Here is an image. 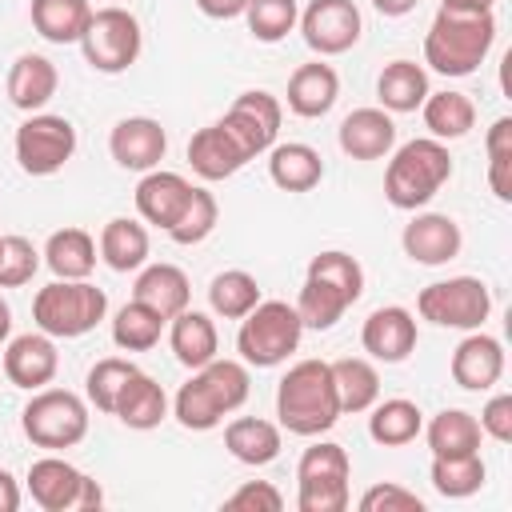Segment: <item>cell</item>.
Here are the masks:
<instances>
[{
  "label": "cell",
  "mask_w": 512,
  "mask_h": 512,
  "mask_svg": "<svg viewBox=\"0 0 512 512\" xmlns=\"http://www.w3.org/2000/svg\"><path fill=\"white\" fill-rule=\"evenodd\" d=\"M280 428L292 436H320L340 420V396L328 360H296L276 388Z\"/></svg>",
  "instance_id": "obj_1"
},
{
  "label": "cell",
  "mask_w": 512,
  "mask_h": 512,
  "mask_svg": "<svg viewBox=\"0 0 512 512\" xmlns=\"http://www.w3.org/2000/svg\"><path fill=\"white\" fill-rule=\"evenodd\" d=\"M248 388H252L248 364L216 356L204 368H192V380L180 384V392L172 400V416L188 432H208L248 400Z\"/></svg>",
  "instance_id": "obj_2"
},
{
  "label": "cell",
  "mask_w": 512,
  "mask_h": 512,
  "mask_svg": "<svg viewBox=\"0 0 512 512\" xmlns=\"http://www.w3.org/2000/svg\"><path fill=\"white\" fill-rule=\"evenodd\" d=\"M496 44L492 12H456L440 8L424 36V64L440 76H472Z\"/></svg>",
  "instance_id": "obj_3"
},
{
  "label": "cell",
  "mask_w": 512,
  "mask_h": 512,
  "mask_svg": "<svg viewBox=\"0 0 512 512\" xmlns=\"http://www.w3.org/2000/svg\"><path fill=\"white\" fill-rule=\"evenodd\" d=\"M360 296H364V268H360V260L348 256V252L328 248V252L312 256V264L304 272V288L296 296L300 324L316 328V332H328Z\"/></svg>",
  "instance_id": "obj_4"
},
{
  "label": "cell",
  "mask_w": 512,
  "mask_h": 512,
  "mask_svg": "<svg viewBox=\"0 0 512 512\" xmlns=\"http://www.w3.org/2000/svg\"><path fill=\"white\" fill-rule=\"evenodd\" d=\"M448 176H452V156H448L444 140L420 136L392 152L388 172H384V196L392 208L416 212L448 184Z\"/></svg>",
  "instance_id": "obj_5"
},
{
  "label": "cell",
  "mask_w": 512,
  "mask_h": 512,
  "mask_svg": "<svg viewBox=\"0 0 512 512\" xmlns=\"http://www.w3.org/2000/svg\"><path fill=\"white\" fill-rule=\"evenodd\" d=\"M108 316V296L92 280H52L32 300V320L52 340H76Z\"/></svg>",
  "instance_id": "obj_6"
},
{
  "label": "cell",
  "mask_w": 512,
  "mask_h": 512,
  "mask_svg": "<svg viewBox=\"0 0 512 512\" xmlns=\"http://www.w3.org/2000/svg\"><path fill=\"white\" fill-rule=\"evenodd\" d=\"M300 336H304V324H300L296 304L260 300L248 316H240L236 352L252 368H276L300 348Z\"/></svg>",
  "instance_id": "obj_7"
},
{
  "label": "cell",
  "mask_w": 512,
  "mask_h": 512,
  "mask_svg": "<svg viewBox=\"0 0 512 512\" xmlns=\"http://www.w3.org/2000/svg\"><path fill=\"white\" fill-rule=\"evenodd\" d=\"M20 428L36 448H76L88 436V404L68 388H36L20 412Z\"/></svg>",
  "instance_id": "obj_8"
},
{
  "label": "cell",
  "mask_w": 512,
  "mask_h": 512,
  "mask_svg": "<svg viewBox=\"0 0 512 512\" xmlns=\"http://www.w3.org/2000/svg\"><path fill=\"white\" fill-rule=\"evenodd\" d=\"M352 460L340 444L320 440L304 448L296 464V508L300 512H344L348 508Z\"/></svg>",
  "instance_id": "obj_9"
},
{
  "label": "cell",
  "mask_w": 512,
  "mask_h": 512,
  "mask_svg": "<svg viewBox=\"0 0 512 512\" xmlns=\"http://www.w3.org/2000/svg\"><path fill=\"white\" fill-rule=\"evenodd\" d=\"M80 48H84V60L104 72V76H116V72H128L144 48V36H140V20L128 12V8H96L84 36H80Z\"/></svg>",
  "instance_id": "obj_10"
},
{
  "label": "cell",
  "mask_w": 512,
  "mask_h": 512,
  "mask_svg": "<svg viewBox=\"0 0 512 512\" xmlns=\"http://www.w3.org/2000/svg\"><path fill=\"white\" fill-rule=\"evenodd\" d=\"M416 312L440 328H460V332H472L488 320L492 312V296H488V284L476 280V276H448V280H436L428 288H420L416 296Z\"/></svg>",
  "instance_id": "obj_11"
},
{
  "label": "cell",
  "mask_w": 512,
  "mask_h": 512,
  "mask_svg": "<svg viewBox=\"0 0 512 512\" xmlns=\"http://www.w3.org/2000/svg\"><path fill=\"white\" fill-rule=\"evenodd\" d=\"M28 492L44 512H88L104 504V492L64 456H40L28 468Z\"/></svg>",
  "instance_id": "obj_12"
},
{
  "label": "cell",
  "mask_w": 512,
  "mask_h": 512,
  "mask_svg": "<svg viewBox=\"0 0 512 512\" xmlns=\"http://www.w3.org/2000/svg\"><path fill=\"white\" fill-rule=\"evenodd\" d=\"M76 152V128L64 116L52 112H28V120L16 128V160L28 176H52L60 172Z\"/></svg>",
  "instance_id": "obj_13"
},
{
  "label": "cell",
  "mask_w": 512,
  "mask_h": 512,
  "mask_svg": "<svg viewBox=\"0 0 512 512\" xmlns=\"http://www.w3.org/2000/svg\"><path fill=\"white\" fill-rule=\"evenodd\" d=\"M300 32H304V44L320 56H340L348 52L360 32H364V20H360V8L352 0H312L304 12H300Z\"/></svg>",
  "instance_id": "obj_14"
},
{
  "label": "cell",
  "mask_w": 512,
  "mask_h": 512,
  "mask_svg": "<svg viewBox=\"0 0 512 512\" xmlns=\"http://www.w3.org/2000/svg\"><path fill=\"white\" fill-rule=\"evenodd\" d=\"M280 116H284V108H280V100L272 96V92H264V88H252V92H240L236 100H232V108L220 116V124L240 140V148L256 160L260 152H268L272 144H276V136H280Z\"/></svg>",
  "instance_id": "obj_15"
},
{
  "label": "cell",
  "mask_w": 512,
  "mask_h": 512,
  "mask_svg": "<svg viewBox=\"0 0 512 512\" xmlns=\"http://www.w3.org/2000/svg\"><path fill=\"white\" fill-rule=\"evenodd\" d=\"M108 152L128 172H152L168 152V132L152 116H124L108 136Z\"/></svg>",
  "instance_id": "obj_16"
},
{
  "label": "cell",
  "mask_w": 512,
  "mask_h": 512,
  "mask_svg": "<svg viewBox=\"0 0 512 512\" xmlns=\"http://www.w3.org/2000/svg\"><path fill=\"white\" fill-rule=\"evenodd\" d=\"M360 344L380 364H404L416 352V316L400 304L376 308L360 328Z\"/></svg>",
  "instance_id": "obj_17"
},
{
  "label": "cell",
  "mask_w": 512,
  "mask_h": 512,
  "mask_svg": "<svg viewBox=\"0 0 512 512\" xmlns=\"http://www.w3.org/2000/svg\"><path fill=\"white\" fill-rule=\"evenodd\" d=\"M400 244H404L408 260L428 264V268H440V264H448V260L460 256L464 236H460V224L452 216H444V212H420L412 224H404Z\"/></svg>",
  "instance_id": "obj_18"
},
{
  "label": "cell",
  "mask_w": 512,
  "mask_h": 512,
  "mask_svg": "<svg viewBox=\"0 0 512 512\" xmlns=\"http://www.w3.org/2000/svg\"><path fill=\"white\" fill-rule=\"evenodd\" d=\"M448 368H452V380H456L460 388H468V392H488V388L500 384V376H504V344H500L496 336L472 328V332L456 344Z\"/></svg>",
  "instance_id": "obj_19"
},
{
  "label": "cell",
  "mask_w": 512,
  "mask_h": 512,
  "mask_svg": "<svg viewBox=\"0 0 512 512\" xmlns=\"http://www.w3.org/2000/svg\"><path fill=\"white\" fill-rule=\"evenodd\" d=\"M56 368H60V352L48 332H24V336L8 340V348H4V376L16 388L36 392V388L52 384Z\"/></svg>",
  "instance_id": "obj_20"
},
{
  "label": "cell",
  "mask_w": 512,
  "mask_h": 512,
  "mask_svg": "<svg viewBox=\"0 0 512 512\" xmlns=\"http://www.w3.org/2000/svg\"><path fill=\"white\" fill-rule=\"evenodd\" d=\"M340 152L352 160H380L396 148V120L384 108H356L340 120Z\"/></svg>",
  "instance_id": "obj_21"
},
{
  "label": "cell",
  "mask_w": 512,
  "mask_h": 512,
  "mask_svg": "<svg viewBox=\"0 0 512 512\" xmlns=\"http://www.w3.org/2000/svg\"><path fill=\"white\" fill-rule=\"evenodd\" d=\"M248 160L252 156L240 148V140L220 120L208 124V128H200V132H192V140H188V164H192V172L200 180H228Z\"/></svg>",
  "instance_id": "obj_22"
},
{
  "label": "cell",
  "mask_w": 512,
  "mask_h": 512,
  "mask_svg": "<svg viewBox=\"0 0 512 512\" xmlns=\"http://www.w3.org/2000/svg\"><path fill=\"white\" fill-rule=\"evenodd\" d=\"M192 188L196 184H188L180 172H164V168L144 172V180L136 184V212H140V220H148V224L168 232L176 224V216L184 212Z\"/></svg>",
  "instance_id": "obj_23"
},
{
  "label": "cell",
  "mask_w": 512,
  "mask_h": 512,
  "mask_svg": "<svg viewBox=\"0 0 512 512\" xmlns=\"http://www.w3.org/2000/svg\"><path fill=\"white\" fill-rule=\"evenodd\" d=\"M60 88V72L48 56L40 52H24L12 60L8 68V100L20 108V112H40Z\"/></svg>",
  "instance_id": "obj_24"
},
{
  "label": "cell",
  "mask_w": 512,
  "mask_h": 512,
  "mask_svg": "<svg viewBox=\"0 0 512 512\" xmlns=\"http://www.w3.org/2000/svg\"><path fill=\"white\" fill-rule=\"evenodd\" d=\"M340 96V76L332 64L324 60H312V64H300L292 76H288V108L304 120H316L324 112H332Z\"/></svg>",
  "instance_id": "obj_25"
},
{
  "label": "cell",
  "mask_w": 512,
  "mask_h": 512,
  "mask_svg": "<svg viewBox=\"0 0 512 512\" xmlns=\"http://www.w3.org/2000/svg\"><path fill=\"white\" fill-rule=\"evenodd\" d=\"M132 300H140L152 312H160L164 320H172L176 312L188 308L192 284H188L184 268H176V264H148V268H140V276L132 284Z\"/></svg>",
  "instance_id": "obj_26"
},
{
  "label": "cell",
  "mask_w": 512,
  "mask_h": 512,
  "mask_svg": "<svg viewBox=\"0 0 512 512\" xmlns=\"http://www.w3.org/2000/svg\"><path fill=\"white\" fill-rule=\"evenodd\" d=\"M268 176L284 192H312L324 180V160L312 144H300V140L272 144L268 148Z\"/></svg>",
  "instance_id": "obj_27"
},
{
  "label": "cell",
  "mask_w": 512,
  "mask_h": 512,
  "mask_svg": "<svg viewBox=\"0 0 512 512\" xmlns=\"http://www.w3.org/2000/svg\"><path fill=\"white\" fill-rule=\"evenodd\" d=\"M168 344H172V352L184 368H204L208 360H216L220 336H216V324H212L208 312L184 308L168 320Z\"/></svg>",
  "instance_id": "obj_28"
},
{
  "label": "cell",
  "mask_w": 512,
  "mask_h": 512,
  "mask_svg": "<svg viewBox=\"0 0 512 512\" xmlns=\"http://www.w3.org/2000/svg\"><path fill=\"white\" fill-rule=\"evenodd\" d=\"M224 448L252 468H264L280 456V428L264 416H236L224 428Z\"/></svg>",
  "instance_id": "obj_29"
},
{
  "label": "cell",
  "mask_w": 512,
  "mask_h": 512,
  "mask_svg": "<svg viewBox=\"0 0 512 512\" xmlns=\"http://www.w3.org/2000/svg\"><path fill=\"white\" fill-rule=\"evenodd\" d=\"M96 240L84 232V228H60L48 236L44 244V264L52 268L56 280H88L92 268H96Z\"/></svg>",
  "instance_id": "obj_30"
},
{
  "label": "cell",
  "mask_w": 512,
  "mask_h": 512,
  "mask_svg": "<svg viewBox=\"0 0 512 512\" xmlns=\"http://www.w3.org/2000/svg\"><path fill=\"white\" fill-rule=\"evenodd\" d=\"M100 260L112 272H136L148 260V228L132 216H116L100 228Z\"/></svg>",
  "instance_id": "obj_31"
},
{
  "label": "cell",
  "mask_w": 512,
  "mask_h": 512,
  "mask_svg": "<svg viewBox=\"0 0 512 512\" xmlns=\"http://www.w3.org/2000/svg\"><path fill=\"white\" fill-rule=\"evenodd\" d=\"M120 424H128V428H136V432H148V428H160V420L168 416V396H164V388L148 376V372H140L136 368V376L124 384V392H120V400H116V412H112Z\"/></svg>",
  "instance_id": "obj_32"
},
{
  "label": "cell",
  "mask_w": 512,
  "mask_h": 512,
  "mask_svg": "<svg viewBox=\"0 0 512 512\" xmlns=\"http://www.w3.org/2000/svg\"><path fill=\"white\" fill-rule=\"evenodd\" d=\"M28 16H32V28L48 44H80L92 20V4L88 0H32Z\"/></svg>",
  "instance_id": "obj_33"
},
{
  "label": "cell",
  "mask_w": 512,
  "mask_h": 512,
  "mask_svg": "<svg viewBox=\"0 0 512 512\" xmlns=\"http://www.w3.org/2000/svg\"><path fill=\"white\" fill-rule=\"evenodd\" d=\"M376 96L384 112H416L428 96V72L416 60H392L376 76Z\"/></svg>",
  "instance_id": "obj_34"
},
{
  "label": "cell",
  "mask_w": 512,
  "mask_h": 512,
  "mask_svg": "<svg viewBox=\"0 0 512 512\" xmlns=\"http://www.w3.org/2000/svg\"><path fill=\"white\" fill-rule=\"evenodd\" d=\"M424 428V412L404 400V396H392V400H376L372 404V416H368V436L384 448H404L420 436Z\"/></svg>",
  "instance_id": "obj_35"
},
{
  "label": "cell",
  "mask_w": 512,
  "mask_h": 512,
  "mask_svg": "<svg viewBox=\"0 0 512 512\" xmlns=\"http://www.w3.org/2000/svg\"><path fill=\"white\" fill-rule=\"evenodd\" d=\"M428 436V448L432 456H468V452H480V424L472 412L464 408H444L428 420V428H420Z\"/></svg>",
  "instance_id": "obj_36"
},
{
  "label": "cell",
  "mask_w": 512,
  "mask_h": 512,
  "mask_svg": "<svg viewBox=\"0 0 512 512\" xmlns=\"http://www.w3.org/2000/svg\"><path fill=\"white\" fill-rule=\"evenodd\" d=\"M332 380L340 396V412H368L380 400V372L364 356H344L332 360Z\"/></svg>",
  "instance_id": "obj_37"
},
{
  "label": "cell",
  "mask_w": 512,
  "mask_h": 512,
  "mask_svg": "<svg viewBox=\"0 0 512 512\" xmlns=\"http://www.w3.org/2000/svg\"><path fill=\"white\" fill-rule=\"evenodd\" d=\"M420 112H424V128L436 140H460L476 124V104L464 92H448V88L444 92H428Z\"/></svg>",
  "instance_id": "obj_38"
},
{
  "label": "cell",
  "mask_w": 512,
  "mask_h": 512,
  "mask_svg": "<svg viewBox=\"0 0 512 512\" xmlns=\"http://www.w3.org/2000/svg\"><path fill=\"white\" fill-rule=\"evenodd\" d=\"M208 304H212L216 316L240 320V316H248V312L260 304V284H256V276L244 272V268H224V272H216L212 284H208Z\"/></svg>",
  "instance_id": "obj_39"
},
{
  "label": "cell",
  "mask_w": 512,
  "mask_h": 512,
  "mask_svg": "<svg viewBox=\"0 0 512 512\" xmlns=\"http://www.w3.org/2000/svg\"><path fill=\"white\" fill-rule=\"evenodd\" d=\"M164 324H168V320H164L160 312H152V308L140 304V300H128V304L112 316V340H116V348H124V352H148V348L160 344Z\"/></svg>",
  "instance_id": "obj_40"
},
{
  "label": "cell",
  "mask_w": 512,
  "mask_h": 512,
  "mask_svg": "<svg viewBox=\"0 0 512 512\" xmlns=\"http://www.w3.org/2000/svg\"><path fill=\"white\" fill-rule=\"evenodd\" d=\"M428 476H432V488L440 496L464 500V496H472V492L484 488L488 468H484L480 452H468V456H432V472Z\"/></svg>",
  "instance_id": "obj_41"
},
{
  "label": "cell",
  "mask_w": 512,
  "mask_h": 512,
  "mask_svg": "<svg viewBox=\"0 0 512 512\" xmlns=\"http://www.w3.org/2000/svg\"><path fill=\"white\" fill-rule=\"evenodd\" d=\"M136 376V364L132 360H120V356H104L88 368V380H84V392H88V404H96V412H116V400L124 392V384Z\"/></svg>",
  "instance_id": "obj_42"
},
{
  "label": "cell",
  "mask_w": 512,
  "mask_h": 512,
  "mask_svg": "<svg viewBox=\"0 0 512 512\" xmlns=\"http://www.w3.org/2000/svg\"><path fill=\"white\" fill-rule=\"evenodd\" d=\"M216 216H220V208H216V196H212L208 188H192V196H188L184 212L176 216V224L168 228V236H172L176 244L192 248V244H200V240H208V236H212V228H216Z\"/></svg>",
  "instance_id": "obj_43"
},
{
  "label": "cell",
  "mask_w": 512,
  "mask_h": 512,
  "mask_svg": "<svg viewBox=\"0 0 512 512\" xmlns=\"http://www.w3.org/2000/svg\"><path fill=\"white\" fill-rule=\"evenodd\" d=\"M244 20H248V32L256 40L276 44V40H284L296 28L300 8H296V0H248Z\"/></svg>",
  "instance_id": "obj_44"
},
{
  "label": "cell",
  "mask_w": 512,
  "mask_h": 512,
  "mask_svg": "<svg viewBox=\"0 0 512 512\" xmlns=\"http://www.w3.org/2000/svg\"><path fill=\"white\" fill-rule=\"evenodd\" d=\"M488 184L496 200H512V116H500L488 128Z\"/></svg>",
  "instance_id": "obj_45"
},
{
  "label": "cell",
  "mask_w": 512,
  "mask_h": 512,
  "mask_svg": "<svg viewBox=\"0 0 512 512\" xmlns=\"http://www.w3.org/2000/svg\"><path fill=\"white\" fill-rule=\"evenodd\" d=\"M40 268V252L28 236L0 240V288H24Z\"/></svg>",
  "instance_id": "obj_46"
},
{
  "label": "cell",
  "mask_w": 512,
  "mask_h": 512,
  "mask_svg": "<svg viewBox=\"0 0 512 512\" xmlns=\"http://www.w3.org/2000/svg\"><path fill=\"white\" fill-rule=\"evenodd\" d=\"M360 512H424V500L400 484H372L360 496Z\"/></svg>",
  "instance_id": "obj_47"
},
{
  "label": "cell",
  "mask_w": 512,
  "mask_h": 512,
  "mask_svg": "<svg viewBox=\"0 0 512 512\" xmlns=\"http://www.w3.org/2000/svg\"><path fill=\"white\" fill-rule=\"evenodd\" d=\"M224 508H236V512H280L284 508V496L268 480H248V484H240L224 500Z\"/></svg>",
  "instance_id": "obj_48"
},
{
  "label": "cell",
  "mask_w": 512,
  "mask_h": 512,
  "mask_svg": "<svg viewBox=\"0 0 512 512\" xmlns=\"http://www.w3.org/2000/svg\"><path fill=\"white\" fill-rule=\"evenodd\" d=\"M476 424H480L484 436L508 444V440H512V396H508V392H496V396L480 408V420H476Z\"/></svg>",
  "instance_id": "obj_49"
},
{
  "label": "cell",
  "mask_w": 512,
  "mask_h": 512,
  "mask_svg": "<svg viewBox=\"0 0 512 512\" xmlns=\"http://www.w3.org/2000/svg\"><path fill=\"white\" fill-rule=\"evenodd\" d=\"M196 8L212 20H236V16H244L248 0H196Z\"/></svg>",
  "instance_id": "obj_50"
},
{
  "label": "cell",
  "mask_w": 512,
  "mask_h": 512,
  "mask_svg": "<svg viewBox=\"0 0 512 512\" xmlns=\"http://www.w3.org/2000/svg\"><path fill=\"white\" fill-rule=\"evenodd\" d=\"M20 508V484L8 468H0V512H16Z\"/></svg>",
  "instance_id": "obj_51"
},
{
  "label": "cell",
  "mask_w": 512,
  "mask_h": 512,
  "mask_svg": "<svg viewBox=\"0 0 512 512\" xmlns=\"http://www.w3.org/2000/svg\"><path fill=\"white\" fill-rule=\"evenodd\" d=\"M416 4H420V0H372V8H376L380 16H408Z\"/></svg>",
  "instance_id": "obj_52"
},
{
  "label": "cell",
  "mask_w": 512,
  "mask_h": 512,
  "mask_svg": "<svg viewBox=\"0 0 512 512\" xmlns=\"http://www.w3.org/2000/svg\"><path fill=\"white\" fill-rule=\"evenodd\" d=\"M496 0H440V8H456V12H492Z\"/></svg>",
  "instance_id": "obj_53"
},
{
  "label": "cell",
  "mask_w": 512,
  "mask_h": 512,
  "mask_svg": "<svg viewBox=\"0 0 512 512\" xmlns=\"http://www.w3.org/2000/svg\"><path fill=\"white\" fill-rule=\"evenodd\" d=\"M12 336V308H8V300L0 296V344Z\"/></svg>",
  "instance_id": "obj_54"
},
{
  "label": "cell",
  "mask_w": 512,
  "mask_h": 512,
  "mask_svg": "<svg viewBox=\"0 0 512 512\" xmlns=\"http://www.w3.org/2000/svg\"><path fill=\"white\" fill-rule=\"evenodd\" d=\"M0 240H4V236H0Z\"/></svg>",
  "instance_id": "obj_55"
}]
</instances>
